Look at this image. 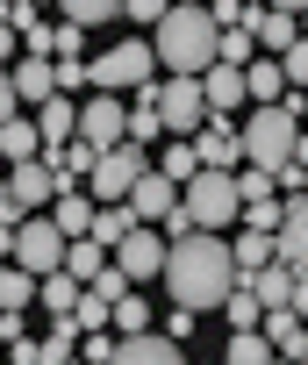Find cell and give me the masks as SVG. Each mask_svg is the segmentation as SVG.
Here are the masks:
<instances>
[{
    "mask_svg": "<svg viewBox=\"0 0 308 365\" xmlns=\"http://www.w3.org/2000/svg\"><path fill=\"white\" fill-rule=\"evenodd\" d=\"M165 294H173V308H194V315H208V308H222V294L237 287V265H230V237H208V230H194V237H180V244H165Z\"/></svg>",
    "mask_w": 308,
    "mask_h": 365,
    "instance_id": "6da1fadb",
    "label": "cell"
},
{
    "mask_svg": "<svg viewBox=\"0 0 308 365\" xmlns=\"http://www.w3.org/2000/svg\"><path fill=\"white\" fill-rule=\"evenodd\" d=\"M150 29H158V36H150L158 72H187V79H201V72L215 65V22H208L201 0H173V8L150 22Z\"/></svg>",
    "mask_w": 308,
    "mask_h": 365,
    "instance_id": "7a4b0ae2",
    "label": "cell"
},
{
    "mask_svg": "<svg viewBox=\"0 0 308 365\" xmlns=\"http://www.w3.org/2000/svg\"><path fill=\"white\" fill-rule=\"evenodd\" d=\"M237 143H244V165H258V172H279L287 158H301V122L272 101V108H258L244 129H237Z\"/></svg>",
    "mask_w": 308,
    "mask_h": 365,
    "instance_id": "3957f363",
    "label": "cell"
},
{
    "mask_svg": "<svg viewBox=\"0 0 308 365\" xmlns=\"http://www.w3.org/2000/svg\"><path fill=\"white\" fill-rule=\"evenodd\" d=\"M150 79H158L150 36H122V43H108V51L86 65V86H93V93H136V86H150Z\"/></svg>",
    "mask_w": 308,
    "mask_h": 365,
    "instance_id": "277c9868",
    "label": "cell"
},
{
    "mask_svg": "<svg viewBox=\"0 0 308 365\" xmlns=\"http://www.w3.org/2000/svg\"><path fill=\"white\" fill-rule=\"evenodd\" d=\"M180 208H187V222H194V230L222 237V230L237 222V208H244V201H237V179H230V172H194L187 187H180Z\"/></svg>",
    "mask_w": 308,
    "mask_h": 365,
    "instance_id": "5b68a950",
    "label": "cell"
},
{
    "mask_svg": "<svg viewBox=\"0 0 308 365\" xmlns=\"http://www.w3.org/2000/svg\"><path fill=\"white\" fill-rule=\"evenodd\" d=\"M150 165V150H136V143H115V150H101L93 158V172L79 179V194L93 201V208H108V201H122L129 187H136V172Z\"/></svg>",
    "mask_w": 308,
    "mask_h": 365,
    "instance_id": "8992f818",
    "label": "cell"
},
{
    "mask_svg": "<svg viewBox=\"0 0 308 365\" xmlns=\"http://www.w3.org/2000/svg\"><path fill=\"white\" fill-rule=\"evenodd\" d=\"M8 265H22L29 279L58 272V265H65V237H58V222H51V215H22V222H15V244H8Z\"/></svg>",
    "mask_w": 308,
    "mask_h": 365,
    "instance_id": "52a82bcc",
    "label": "cell"
},
{
    "mask_svg": "<svg viewBox=\"0 0 308 365\" xmlns=\"http://www.w3.org/2000/svg\"><path fill=\"white\" fill-rule=\"evenodd\" d=\"M150 101H158V122H165V136H194V129L208 122V108H201V86H194L187 72H165L158 86H150Z\"/></svg>",
    "mask_w": 308,
    "mask_h": 365,
    "instance_id": "ba28073f",
    "label": "cell"
},
{
    "mask_svg": "<svg viewBox=\"0 0 308 365\" xmlns=\"http://www.w3.org/2000/svg\"><path fill=\"white\" fill-rule=\"evenodd\" d=\"M108 265H115L129 287H136V279H158V265H165V237L150 230V222H136V230H129V237L108 251Z\"/></svg>",
    "mask_w": 308,
    "mask_h": 365,
    "instance_id": "9c48e42d",
    "label": "cell"
},
{
    "mask_svg": "<svg viewBox=\"0 0 308 365\" xmlns=\"http://www.w3.org/2000/svg\"><path fill=\"white\" fill-rule=\"evenodd\" d=\"M187 143H194V165H201V172H237V165H244V143H237V122H230V115H208Z\"/></svg>",
    "mask_w": 308,
    "mask_h": 365,
    "instance_id": "30bf717a",
    "label": "cell"
},
{
    "mask_svg": "<svg viewBox=\"0 0 308 365\" xmlns=\"http://www.w3.org/2000/svg\"><path fill=\"white\" fill-rule=\"evenodd\" d=\"M251 294H258V308H308V279H301V265H258V272H237Z\"/></svg>",
    "mask_w": 308,
    "mask_h": 365,
    "instance_id": "8fae6325",
    "label": "cell"
},
{
    "mask_svg": "<svg viewBox=\"0 0 308 365\" xmlns=\"http://www.w3.org/2000/svg\"><path fill=\"white\" fill-rule=\"evenodd\" d=\"M72 136L93 143V150H115V143H122V93H93V101L72 115Z\"/></svg>",
    "mask_w": 308,
    "mask_h": 365,
    "instance_id": "7c38bea8",
    "label": "cell"
},
{
    "mask_svg": "<svg viewBox=\"0 0 308 365\" xmlns=\"http://www.w3.org/2000/svg\"><path fill=\"white\" fill-rule=\"evenodd\" d=\"M8 194H15L29 215H43V208H51V194H65V179H58L43 158H22V165H8Z\"/></svg>",
    "mask_w": 308,
    "mask_h": 365,
    "instance_id": "4fadbf2b",
    "label": "cell"
},
{
    "mask_svg": "<svg viewBox=\"0 0 308 365\" xmlns=\"http://www.w3.org/2000/svg\"><path fill=\"white\" fill-rule=\"evenodd\" d=\"M108 365H187V344H165L158 329H136V336H115Z\"/></svg>",
    "mask_w": 308,
    "mask_h": 365,
    "instance_id": "5bb4252c",
    "label": "cell"
},
{
    "mask_svg": "<svg viewBox=\"0 0 308 365\" xmlns=\"http://www.w3.org/2000/svg\"><path fill=\"white\" fill-rule=\"evenodd\" d=\"M258 336L272 344V358H308V329H301V308H265L258 315Z\"/></svg>",
    "mask_w": 308,
    "mask_h": 365,
    "instance_id": "9a60e30c",
    "label": "cell"
},
{
    "mask_svg": "<svg viewBox=\"0 0 308 365\" xmlns=\"http://www.w3.org/2000/svg\"><path fill=\"white\" fill-rule=\"evenodd\" d=\"M122 201H129V215H136V222H158V215L180 201V187H173V179H158V172L143 165V172H136V187H129Z\"/></svg>",
    "mask_w": 308,
    "mask_h": 365,
    "instance_id": "2e32d148",
    "label": "cell"
},
{
    "mask_svg": "<svg viewBox=\"0 0 308 365\" xmlns=\"http://www.w3.org/2000/svg\"><path fill=\"white\" fill-rule=\"evenodd\" d=\"M194 86H201V108H208V115H230V108H244V72H237V65H208Z\"/></svg>",
    "mask_w": 308,
    "mask_h": 365,
    "instance_id": "e0dca14e",
    "label": "cell"
},
{
    "mask_svg": "<svg viewBox=\"0 0 308 365\" xmlns=\"http://www.w3.org/2000/svg\"><path fill=\"white\" fill-rule=\"evenodd\" d=\"M72 115H79V108H72V93H51V101H36V115H29V122H36V143H43V150L72 143Z\"/></svg>",
    "mask_w": 308,
    "mask_h": 365,
    "instance_id": "ac0fdd59",
    "label": "cell"
},
{
    "mask_svg": "<svg viewBox=\"0 0 308 365\" xmlns=\"http://www.w3.org/2000/svg\"><path fill=\"white\" fill-rule=\"evenodd\" d=\"M8 86H15L22 108L51 101V93H58V86H51V58H15V65H8Z\"/></svg>",
    "mask_w": 308,
    "mask_h": 365,
    "instance_id": "d6986e66",
    "label": "cell"
},
{
    "mask_svg": "<svg viewBox=\"0 0 308 365\" xmlns=\"http://www.w3.org/2000/svg\"><path fill=\"white\" fill-rule=\"evenodd\" d=\"M150 172L173 179V187H187V179L201 172V165H194V143H187V136H158V158H150Z\"/></svg>",
    "mask_w": 308,
    "mask_h": 365,
    "instance_id": "ffe728a7",
    "label": "cell"
},
{
    "mask_svg": "<svg viewBox=\"0 0 308 365\" xmlns=\"http://www.w3.org/2000/svg\"><path fill=\"white\" fill-rule=\"evenodd\" d=\"M51 222H58V237H86V222H93V201L79 194V187H65V194H51V208H43Z\"/></svg>",
    "mask_w": 308,
    "mask_h": 365,
    "instance_id": "44dd1931",
    "label": "cell"
},
{
    "mask_svg": "<svg viewBox=\"0 0 308 365\" xmlns=\"http://www.w3.org/2000/svg\"><path fill=\"white\" fill-rule=\"evenodd\" d=\"M136 230V215H129V201H108V208H93V222H86V237L101 244V251H115L122 237Z\"/></svg>",
    "mask_w": 308,
    "mask_h": 365,
    "instance_id": "7402d4cb",
    "label": "cell"
},
{
    "mask_svg": "<svg viewBox=\"0 0 308 365\" xmlns=\"http://www.w3.org/2000/svg\"><path fill=\"white\" fill-rule=\"evenodd\" d=\"M0 158H8V165L43 158V143H36V122H29V115H8V122H0Z\"/></svg>",
    "mask_w": 308,
    "mask_h": 365,
    "instance_id": "603a6c76",
    "label": "cell"
},
{
    "mask_svg": "<svg viewBox=\"0 0 308 365\" xmlns=\"http://www.w3.org/2000/svg\"><path fill=\"white\" fill-rule=\"evenodd\" d=\"M279 93H287V79H279V65H272V58H251V65H244V101H258V108H272Z\"/></svg>",
    "mask_w": 308,
    "mask_h": 365,
    "instance_id": "cb8c5ba5",
    "label": "cell"
},
{
    "mask_svg": "<svg viewBox=\"0 0 308 365\" xmlns=\"http://www.w3.org/2000/svg\"><path fill=\"white\" fill-rule=\"evenodd\" d=\"M101 265H108V251H101L93 237H65V265H58L65 279H79V287H86V279H93Z\"/></svg>",
    "mask_w": 308,
    "mask_h": 365,
    "instance_id": "d4e9b609",
    "label": "cell"
},
{
    "mask_svg": "<svg viewBox=\"0 0 308 365\" xmlns=\"http://www.w3.org/2000/svg\"><path fill=\"white\" fill-rule=\"evenodd\" d=\"M265 258H272V230H237L230 237V265L237 272H258Z\"/></svg>",
    "mask_w": 308,
    "mask_h": 365,
    "instance_id": "484cf974",
    "label": "cell"
},
{
    "mask_svg": "<svg viewBox=\"0 0 308 365\" xmlns=\"http://www.w3.org/2000/svg\"><path fill=\"white\" fill-rule=\"evenodd\" d=\"M108 329H115V336H136V329H150V301H143V294L129 287V294H122V301L108 308Z\"/></svg>",
    "mask_w": 308,
    "mask_h": 365,
    "instance_id": "4316f807",
    "label": "cell"
},
{
    "mask_svg": "<svg viewBox=\"0 0 308 365\" xmlns=\"http://www.w3.org/2000/svg\"><path fill=\"white\" fill-rule=\"evenodd\" d=\"M222 365H272V344H265L258 329H230V344H222Z\"/></svg>",
    "mask_w": 308,
    "mask_h": 365,
    "instance_id": "83f0119b",
    "label": "cell"
},
{
    "mask_svg": "<svg viewBox=\"0 0 308 365\" xmlns=\"http://www.w3.org/2000/svg\"><path fill=\"white\" fill-rule=\"evenodd\" d=\"M258 315H265V308H258V294L237 279V287L222 294V322H230V329H258Z\"/></svg>",
    "mask_w": 308,
    "mask_h": 365,
    "instance_id": "f1b7e54d",
    "label": "cell"
},
{
    "mask_svg": "<svg viewBox=\"0 0 308 365\" xmlns=\"http://www.w3.org/2000/svg\"><path fill=\"white\" fill-rule=\"evenodd\" d=\"M251 58H258V43H251V29H215V65H237V72H244Z\"/></svg>",
    "mask_w": 308,
    "mask_h": 365,
    "instance_id": "f546056e",
    "label": "cell"
},
{
    "mask_svg": "<svg viewBox=\"0 0 308 365\" xmlns=\"http://www.w3.org/2000/svg\"><path fill=\"white\" fill-rule=\"evenodd\" d=\"M36 301H43L51 315H72V301H79V279H65V272H43V279H36Z\"/></svg>",
    "mask_w": 308,
    "mask_h": 365,
    "instance_id": "4dcf8cb0",
    "label": "cell"
},
{
    "mask_svg": "<svg viewBox=\"0 0 308 365\" xmlns=\"http://www.w3.org/2000/svg\"><path fill=\"white\" fill-rule=\"evenodd\" d=\"M58 15L79 22V29H101L108 15H122V0H58Z\"/></svg>",
    "mask_w": 308,
    "mask_h": 365,
    "instance_id": "1f68e13d",
    "label": "cell"
},
{
    "mask_svg": "<svg viewBox=\"0 0 308 365\" xmlns=\"http://www.w3.org/2000/svg\"><path fill=\"white\" fill-rule=\"evenodd\" d=\"M36 301V279L22 265H0V308H29Z\"/></svg>",
    "mask_w": 308,
    "mask_h": 365,
    "instance_id": "d6a6232c",
    "label": "cell"
},
{
    "mask_svg": "<svg viewBox=\"0 0 308 365\" xmlns=\"http://www.w3.org/2000/svg\"><path fill=\"white\" fill-rule=\"evenodd\" d=\"M237 222H244V230H272V222H279V194H265V201H244V208H237Z\"/></svg>",
    "mask_w": 308,
    "mask_h": 365,
    "instance_id": "836d02e7",
    "label": "cell"
},
{
    "mask_svg": "<svg viewBox=\"0 0 308 365\" xmlns=\"http://www.w3.org/2000/svg\"><path fill=\"white\" fill-rule=\"evenodd\" d=\"M150 329H158L165 344H187L194 336V308H165V322H150Z\"/></svg>",
    "mask_w": 308,
    "mask_h": 365,
    "instance_id": "e575fe53",
    "label": "cell"
},
{
    "mask_svg": "<svg viewBox=\"0 0 308 365\" xmlns=\"http://www.w3.org/2000/svg\"><path fill=\"white\" fill-rule=\"evenodd\" d=\"M79 51H86V29L79 22H58L51 29V58H79Z\"/></svg>",
    "mask_w": 308,
    "mask_h": 365,
    "instance_id": "d590c367",
    "label": "cell"
},
{
    "mask_svg": "<svg viewBox=\"0 0 308 365\" xmlns=\"http://www.w3.org/2000/svg\"><path fill=\"white\" fill-rule=\"evenodd\" d=\"M51 86H58V93H79V86H86V58H58V65H51Z\"/></svg>",
    "mask_w": 308,
    "mask_h": 365,
    "instance_id": "8d00e7d4",
    "label": "cell"
},
{
    "mask_svg": "<svg viewBox=\"0 0 308 365\" xmlns=\"http://www.w3.org/2000/svg\"><path fill=\"white\" fill-rule=\"evenodd\" d=\"M15 336H29V315L22 308H0V351H8Z\"/></svg>",
    "mask_w": 308,
    "mask_h": 365,
    "instance_id": "74e56055",
    "label": "cell"
},
{
    "mask_svg": "<svg viewBox=\"0 0 308 365\" xmlns=\"http://www.w3.org/2000/svg\"><path fill=\"white\" fill-rule=\"evenodd\" d=\"M165 8H173V0H122V15H129V22H158Z\"/></svg>",
    "mask_w": 308,
    "mask_h": 365,
    "instance_id": "f35d334b",
    "label": "cell"
},
{
    "mask_svg": "<svg viewBox=\"0 0 308 365\" xmlns=\"http://www.w3.org/2000/svg\"><path fill=\"white\" fill-rule=\"evenodd\" d=\"M22 215H29V208H22V201H15V194H8V179H0V230H15V222H22Z\"/></svg>",
    "mask_w": 308,
    "mask_h": 365,
    "instance_id": "ab89813d",
    "label": "cell"
},
{
    "mask_svg": "<svg viewBox=\"0 0 308 365\" xmlns=\"http://www.w3.org/2000/svg\"><path fill=\"white\" fill-rule=\"evenodd\" d=\"M15 51H22V36H15L8 22H0V72H8V65H15Z\"/></svg>",
    "mask_w": 308,
    "mask_h": 365,
    "instance_id": "60d3db41",
    "label": "cell"
},
{
    "mask_svg": "<svg viewBox=\"0 0 308 365\" xmlns=\"http://www.w3.org/2000/svg\"><path fill=\"white\" fill-rule=\"evenodd\" d=\"M8 115H22V101H15V86H8V72H0V122Z\"/></svg>",
    "mask_w": 308,
    "mask_h": 365,
    "instance_id": "b9f144b4",
    "label": "cell"
},
{
    "mask_svg": "<svg viewBox=\"0 0 308 365\" xmlns=\"http://www.w3.org/2000/svg\"><path fill=\"white\" fill-rule=\"evenodd\" d=\"M265 8H279V15H301V8H308V0H265Z\"/></svg>",
    "mask_w": 308,
    "mask_h": 365,
    "instance_id": "7bdbcfd3",
    "label": "cell"
},
{
    "mask_svg": "<svg viewBox=\"0 0 308 365\" xmlns=\"http://www.w3.org/2000/svg\"><path fill=\"white\" fill-rule=\"evenodd\" d=\"M187 365H208V358H187Z\"/></svg>",
    "mask_w": 308,
    "mask_h": 365,
    "instance_id": "ee69618b",
    "label": "cell"
},
{
    "mask_svg": "<svg viewBox=\"0 0 308 365\" xmlns=\"http://www.w3.org/2000/svg\"><path fill=\"white\" fill-rule=\"evenodd\" d=\"M72 365H79V358H72Z\"/></svg>",
    "mask_w": 308,
    "mask_h": 365,
    "instance_id": "f6af8a7d",
    "label": "cell"
}]
</instances>
